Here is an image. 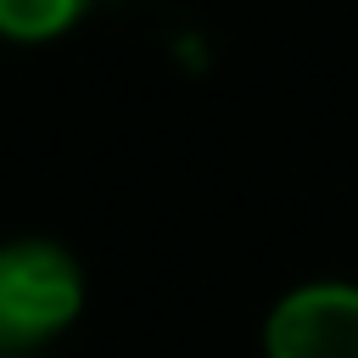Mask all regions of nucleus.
<instances>
[{"instance_id":"obj_5","label":"nucleus","mask_w":358,"mask_h":358,"mask_svg":"<svg viewBox=\"0 0 358 358\" xmlns=\"http://www.w3.org/2000/svg\"><path fill=\"white\" fill-rule=\"evenodd\" d=\"M0 352H6V347H0Z\"/></svg>"},{"instance_id":"obj_3","label":"nucleus","mask_w":358,"mask_h":358,"mask_svg":"<svg viewBox=\"0 0 358 358\" xmlns=\"http://www.w3.org/2000/svg\"><path fill=\"white\" fill-rule=\"evenodd\" d=\"M84 11L90 0H0V39L45 45V39H62Z\"/></svg>"},{"instance_id":"obj_4","label":"nucleus","mask_w":358,"mask_h":358,"mask_svg":"<svg viewBox=\"0 0 358 358\" xmlns=\"http://www.w3.org/2000/svg\"><path fill=\"white\" fill-rule=\"evenodd\" d=\"M0 358H28V352H0Z\"/></svg>"},{"instance_id":"obj_2","label":"nucleus","mask_w":358,"mask_h":358,"mask_svg":"<svg viewBox=\"0 0 358 358\" xmlns=\"http://www.w3.org/2000/svg\"><path fill=\"white\" fill-rule=\"evenodd\" d=\"M263 358H358V285H291L263 319Z\"/></svg>"},{"instance_id":"obj_1","label":"nucleus","mask_w":358,"mask_h":358,"mask_svg":"<svg viewBox=\"0 0 358 358\" xmlns=\"http://www.w3.org/2000/svg\"><path fill=\"white\" fill-rule=\"evenodd\" d=\"M84 313V268L62 241L22 235L0 246V347H50Z\"/></svg>"}]
</instances>
